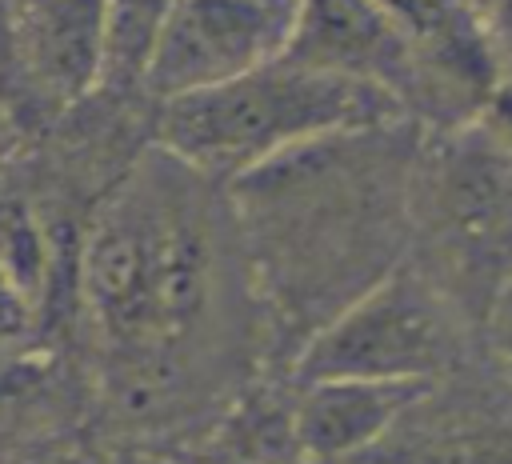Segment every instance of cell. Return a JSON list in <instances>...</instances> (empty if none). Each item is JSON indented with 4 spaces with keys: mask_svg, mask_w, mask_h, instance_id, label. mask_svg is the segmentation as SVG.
<instances>
[{
    "mask_svg": "<svg viewBox=\"0 0 512 464\" xmlns=\"http://www.w3.org/2000/svg\"><path fill=\"white\" fill-rule=\"evenodd\" d=\"M416 120L292 148L224 192L264 332L296 348L408 252Z\"/></svg>",
    "mask_w": 512,
    "mask_h": 464,
    "instance_id": "obj_1",
    "label": "cell"
},
{
    "mask_svg": "<svg viewBox=\"0 0 512 464\" xmlns=\"http://www.w3.org/2000/svg\"><path fill=\"white\" fill-rule=\"evenodd\" d=\"M212 180L156 144L88 208L76 236V308L100 364H144L196 384V348L224 300L232 212Z\"/></svg>",
    "mask_w": 512,
    "mask_h": 464,
    "instance_id": "obj_2",
    "label": "cell"
},
{
    "mask_svg": "<svg viewBox=\"0 0 512 464\" xmlns=\"http://www.w3.org/2000/svg\"><path fill=\"white\" fill-rule=\"evenodd\" d=\"M392 120H408L392 96L276 56L216 88L152 104V144L228 188L292 148Z\"/></svg>",
    "mask_w": 512,
    "mask_h": 464,
    "instance_id": "obj_3",
    "label": "cell"
},
{
    "mask_svg": "<svg viewBox=\"0 0 512 464\" xmlns=\"http://www.w3.org/2000/svg\"><path fill=\"white\" fill-rule=\"evenodd\" d=\"M408 264L476 328L512 272V148L480 120L420 132L408 180Z\"/></svg>",
    "mask_w": 512,
    "mask_h": 464,
    "instance_id": "obj_4",
    "label": "cell"
},
{
    "mask_svg": "<svg viewBox=\"0 0 512 464\" xmlns=\"http://www.w3.org/2000/svg\"><path fill=\"white\" fill-rule=\"evenodd\" d=\"M476 328L408 260L328 316L288 360L292 380L440 384L464 368Z\"/></svg>",
    "mask_w": 512,
    "mask_h": 464,
    "instance_id": "obj_5",
    "label": "cell"
},
{
    "mask_svg": "<svg viewBox=\"0 0 512 464\" xmlns=\"http://www.w3.org/2000/svg\"><path fill=\"white\" fill-rule=\"evenodd\" d=\"M280 56L324 76L368 84L392 96L408 120L432 116V128L452 124L424 48L376 0H296L292 32Z\"/></svg>",
    "mask_w": 512,
    "mask_h": 464,
    "instance_id": "obj_6",
    "label": "cell"
},
{
    "mask_svg": "<svg viewBox=\"0 0 512 464\" xmlns=\"http://www.w3.org/2000/svg\"><path fill=\"white\" fill-rule=\"evenodd\" d=\"M296 0H176L144 72V100L160 104L236 80L288 44Z\"/></svg>",
    "mask_w": 512,
    "mask_h": 464,
    "instance_id": "obj_7",
    "label": "cell"
},
{
    "mask_svg": "<svg viewBox=\"0 0 512 464\" xmlns=\"http://www.w3.org/2000/svg\"><path fill=\"white\" fill-rule=\"evenodd\" d=\"M4 56L20 116L52 124L100 92L104 0H4Z\"/></svg>",
    "mask_w": 512,
    "mask_h": 464,
    "instance_id": "obj_8",
    "label": "cell"
},
{
    "mask_svg": "<svg viewBox=\"0 0 512 464\" xmlns=\"http://www.w3.org/2000/svg\"><path fill=\"white\" fill-rule=\"evenodd\" d=\"M364 464H512V388L432 384Z\"/></svg>",
    "mask_w": 512,
    "mask_h": 464,
    "instance_id": "obj_9",
    "label": "cell"
},
{
    "mask_svg": "<svg viewBox=\"0 0 512 464\" xmlns=\"http://www.w3.org/2000/svg\"><path fill=\"white\" fill-rule=\"evenodd\" d=\"M432 384L292 380V432L304 464L364 460Z\"/></svg>",
    "mask_w": 512,
    "mask_h": 464,
    "instance_id": "obj_10",
    "label": "cell"
},
{
    "mask_svg": "<svg viewBox=\"0 0 512 464\" xmlns=\"http://www.w3.org/2000/svg\"><path fill=\"white\" fill-rule=\"evenodd\" d=\"M180 464H304L292 432V392H244Z\"/></svg>",
    "mask_w": 512,
    "mask_h": 464,
    "instance_id": "obj_11",
    "label": "cell"
},
{
    "mask_svg": "<svg viewBox=\"0 0 512 464\" xmlns=\"http://www.w3.org/2000/svg\"><path fill=\"white\" fill-rule=\"evenodd\" d=\"M176 0H104V68L100 92L144 96V72Z\"/></svg>",
    "mask_w": 512,
    "mask_h": 464,
    "instance_id": "obj_12",
    "label": "cell"
},
{
    "mask_svg": "<svg viewBox=\"0 0 512 464\" xmlns=\"http://www.w3.org/2000/svg\"><path fill=\"white\" fill-rule=\"evenodd\" d=\"M496 84H512V0H460Z\"/></svg>",
    "mask_w": 512,
    "mask_h": 464,
    "instance_id": "obj_13",
    "label": "cell"
},
{
    "mask_svg": "<svg viewBox=\"0 0 512 464\" xmlns=\"http://www.w3.org/2000/svg\"><path fill=\"white\" fill-rule=\"evenodd\" d=\"M476 336L484 344V356H488L496 380L504 388H512V272L496 288V296L488 300V308H484V316L476 324Z\"/></svg>",
    "mask_w": 512,
    "mask_h": 464,
    "instance_id": "obj_14",
    "label": "cell"
},
{
    "mask_svg": "<svg viewBox=\"0 0 512 464\" xmlns=\"http://www.w3.org/2000/svg\"><path fill=\"white\" fill-rule=\"evenodd\" d=\"M40 312L20 284L0 268V344H36Z\"/></svg>",
    "mask_w": 512,
    "mask_h": 464,
    "instance_id": "obj_15",
    "label": "cell"
},
{
    "mask_svg": "<svg viewBox=\"0 0 512 464\" xmlns=\"http://www.w3.org/2000/svg\"><path fill=\"white\" fill-rule=\"evenodd\" d=\"M16 124H20V120H16L12 108L0 100V180L8 176V160H12V152H16V136H20Z\"/></svg>",
    "mask_w": 512,
    "mask_h": 464,
    "instance_id": "obj_16",
    "label": "cell"
},
{
    "mask_svg": "<svg viewBox=\"0 0 512 464\" xmlns=\"http://www.w3.org/2000/svg\"><path fill=\"white\" fill-rule=\"evenodd\" d=\"M16 464H72V460L60 456V452H40V456H24V460H16Z\"/></svg>",
    "mask_w": 512,
    "mask_h": 464,
    "instance_id": "obj_17",
    "label": "cell"
},
{
    "mask_svg": "<svg viewBox=\"0 0 512 464\" xmlns=\"http://www.w3.org/2000/svg\"><path fill=\"white\" fill-rule=\"evenodd\" d=\"M124 464H180V460H172V456H156V452H136V456H128Z\"/></svg>",
    "mask_w": 512,
    "mask_h": 464,
    "instance_id": "obj_18",
    "label": "cell"
}]
</instances>
